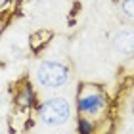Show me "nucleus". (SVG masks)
I'll return each instance as SVG.
<instances>
[{"label":"nucleus","mask_w":134,"mask_h":134,"mask_svg":"<svg viewBox=\"0 0 134 134\" xmlns=\"http://www.w3.org/2000/svg\"><path fill=\"white\" fill-rule=\"evenodd\" d=\"M38 117L44 125H50V126L63 125L71 117V105L65 98H52L40 105Z\"/></svg>","instance_id":"f257e3e1"},{"label":"nucleus","mask_w":134,"mask_h":134,"mask_svg":"<svg viewBox=\"0 0 134 134\" xmlns=\"http://www.w3.org/2000/svg\"><path fill=\"white\" fill-rule=\"evenodd\" d=\"M69 79V69L59 62H42L36 69V81L46 88H59Z\"/></svg>","instance_id":"f03ea898"},{"label":"nucleus","mask_w":134,"mask_h":134,"mask_svg":"<svg viewBox=\"0 0 134 134\" xmlns=\"http://www.w3.org/2000/svg\"><path fill=\"white\" fill-rule=\"evenodd\" d=\"M79 109L84 117H90V115H96L103 109V96L98 92H86L84 96H81L79 100Z\"/></svg>","instance_id":"7ed1b4c3"},{"label":"nucleus","mask_w":134,"mask_h":134,"mask_svg":"<svg viewBox=\"0 0 134 134\" xmlns=\"http://www.w3.org/2000/svg\"><path fill=\"white\" fill-rule=\"evenodd\" d=\"M113 46L115 50L125 54V56H130L134 54V31L130 29H121L113 35Z\"/></svg>","instance_id":"20e7f679"},{"label":"nucleus","mask_w":134,"mask_h":134,"mask_svg":"<svg viewBox=\"0 0 134 134\" xmlns=\"http://www.w3.org/2000/svg\"><path fill=\"white\" fill-rule=\"evenodd\" d=\"M121 10H123V14L129 17V19H134V0H123Z\"/></svg>","instance_id":"39448f33"}]
</instances>
